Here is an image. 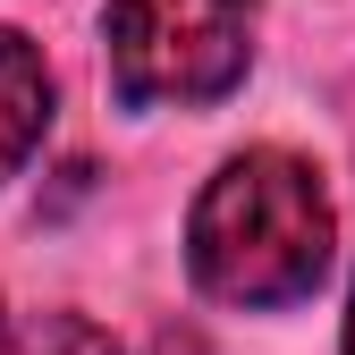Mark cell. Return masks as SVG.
Returning <instances> with one entry per match:
<instances>
[{
    "instance_id": "obj_6",
    "label": "cell",
    "mask_w": 355,
    "mask_h": 355,
    "mask_svg": "<svg viewBox=\"0 0 355 355\" xmlns=\"http://www.w3.org/2000/svg\"><path fill=\"white\" fill-rule=\"evenodd\" d=\"M0 347H9V322H0Z\"/></svg>"
},
{
    "instance_id": "obj_5",
    "label": "cell",
    "mask_w": 355,
    "mask_h": 355,
    "mask_svg": "<svg viewBox=\"0 0 355 355\" xmlns=\"http://www.w3.org/2000/svg\"><path fill=\"white\" fill-rule=\"evenodd\" d=\"M347 355H355V304H347Z\"/></svg>"
},
{
    "instance_id": "obj_1",
    "label": "cell",
    "mask_w": 355,
    "mask_h": 355,
    "mask_svg": "<svg viewBox=\"0 0 355 355\" xmlns=\"http://www.w3.org/2000/svg\"><path fill=\"white\" fill-rule=\"evenodd\" d=\"M338 220L322 195V169L296 161L279 144H254L237 161H220V178L187 211V271L203 296L245 304V313H279L304 304L330 279Z\"/></svg>"
},
{
    "instance_id": "obj_3",
    "label": "cell",
    "mask_w": 355,
    "mask_h": 355,
    "mask_svg": "<svg viewBox=\"0 0 355 355\" xmlns=\"http://www.w3.org/2000/svg\"><path fill=\"white\" fill-rule=\"evenodd\" d=\"M42 127H51V68L17 26H0V178L26 169Z\"/></svg>"
},
{
    "instance_id": "obj_4",
    "label": "cell",
    "mask_w": 355,
    "mask_h": 355,
    "mask_svg": "<svg viewBox=\"0 0 355 355\" xmlns=\"http://www.w3.org/2000/svg\"><path fill=\"white\" fill-rule=\"evenodd\" d=\"M0 355H119V347H110L94 322H76V313H42L34 330H17Z\"/></svg>"
},
{
    "instance_id": "obj_2",
    "label": "cell",
    "mask_w": 355,
    "mask_h": 355,
    "mask_svg": "<svg viewBox=\"0 0 355 355\" xmlns=\"http://www.w3.org/2000/svg\"><path fill=\"white\" fill-rule=\"evenodd\" d=\"M254 17L262 0H110L102 9L110 94L127 110L220 102L254 60Z\"/></svg>"
}]
</instances>
